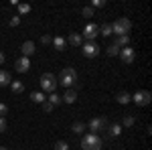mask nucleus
Instances as JSON below:
<instances>
[{"mask_svg":"<svg viewBox=\"0 0 152 150\" xmlns=\"http://www.w3.org/2000/svg\"><path fill=\"white\" fill-rule=\"evenodd\" d=\"M75 81H77V71L73 69V67H65V69L61 71L57 83H61V85H65L67 89H71V87L75 85Z\"/></svg>","mask_w":152,"mask_h":150,"instance_id":"nucleus-1","label":"nucleus"},{"mask_svg":"<svg viewBox=\"0 0 152 150\" xmlns=\"http://www.w3.org/2000/svg\"><path fill=\"white\" fill-rule=\"evenodd\" d=\"M104 140L99 138L97 134H85L81 140V148L83 150H102Z\"/></svg>","mask_w":152,"mask_h":150,"instance_id":"nucleus-2","label":"nucleus"},{"mask_svg":"<svg viewBox=\"0 0 152 150\" xmlns=\"http://www.w3.org/2000/svg\"><path fill=\"white\" fill-rule=\"evenodd\" d=\"M130 29H132V23H130L126 16H120L116 23L112 24V33H116L118 37H122V35H128L130 33Z\"/></svg>","mask_w":152,"mask_h":150,"instance_id":"nucleus-3","label":"nucleus"},{"mask_svg":"<svg viewBox=\"0 0 152 150\" xmlns=\"http://www.w3.org/2000/svg\"><path fill=\"white\" fill-rule=\"evenodd\" d=\"M39 83H41V87H43V91H55V89H57V77H55V75H53V73H43V75H41V81H39Z\"/></svg>","mask_w":152,"mask_h":150,"instance_id":"nucleus-4","label":"nucleus"},{"mask_svg":"<svg viewBox=\"0 0 152 150\" xmlns=\"http://www.w3.org/2000/svg\"><path fill=\"white\" fill-rule=\"evenodd\" d=\"M87 128L91 130L89 134H97V132H102V130H105V128H107V120H105V118H102V116H99V118H94V120L87 124Z\"/></svg>","mask_w":152,"mask_h":150,"instance_id":"nucleus-5","label":"nucleus"},{"mask_svg":"<svg viewBox=\"0 0 152 150\" xmlns=\"http://www.w3.org/2000/svg\"><path fill=\"white\" fill-rule=\"evenodd\" d=\"M132 100H134V104H138V105H148L152 102V95H150V91L140 89V91H136L132 95Z\"/></svg>","mask_w":152,"mask_h":150,"instance_id":"nucleus-6","label":"nucleus"},{"mask_svg":"<svg viewBox=\"0 0 152 150\" xmlns=\"http://www.w3.org/2000/svg\"><path fill=\"white\" fill-rule=\"evenodd\" d=\"M83 55L89 57V59L97 57V55H99V45H97L95 41H87V43L83 45Z\"/></svg>","mask_w":152,"mask_h":150,"instance_id":"nucleus-7","label":"nucleus"},{"mask_svg":"<svg viewBox=\"0 0 152 150\" xmlns=\"http://www.w3.org/2000/svg\"><path fill=\"white\" fill-rule=\"evenodd\" d=\"M120 59L130 65V63H134V59H136V51L132 49V47H124V49H120Z\"/></svg>","mask_w":152,"mask_h":150,"instance_id":"nucleus-8","label":"nucleus"},{"mask_svg":"<svg viewBox=\"0 0 152 150\" xmlns=\"http://www.w3.org/2000/svg\"><path fill=\"white\" fill-rule=\"evenodd\" d=\"M95 37H97V26L94 23H89L85 29H83V39H87V41H94Z\"/></svg>","mask_w":152,"mask_h":150,"instance_id":"nucleus-9","label":"nucleus"},{"mask_svg":"<svg viewBox=\"0 0 152 150\" xmlns=\"http://www.w3.org/2000/svg\"><path fill=\"white\" fill-rule=\"evenodd\" d=\"M14 69L18 71V73H26V71L31 69V61H28L26 57H20L16 63H14Z\"/></svg>","mask_w":152,"mask_h":150,"instance_id":"nucleus-10","label":"nucleus"},{"mask_svg":"<svg viewBox=\"0 0 152 150\" xmlns=\"http://www.w3.org/2000/svg\"><path fill=\"white\" fill-rule=\"evenodd\" d=\"M20 53H23V57L28 59L35 53V43H33V41H24L23 45H20Z\"/></svg>","mask_w":152,"mask_h":150,"instance_id":"nucleus-11","label":"nucleus"},{"mask_svg":"<svg viewBox=\"0 0 152 150\" xmlns=\"http://www.w3.org/2000/svg\"><path fill=\"white\" fill-rule=\"evenodd\" d=\"M105 132H107L110 138H118V136L122 134V126H120V124H112L110 128H105Z\"/></svg>","mask_w":152,"mask_h":150,"instance_id":"nucleus-12","label":"nucleus"},{"mask_svg":"<svg viewBox=\"0 0 152 150\" xmlns=\"http://www.w3.org/2000/svg\"><path fill=\"white\" fill-rule=\"evenodd\" d=\"M10 73L4 69H0V87H6V85H10Z\"/></svg>","mask_w":152,"mask_h":150,"instance_id":"nucleus-13","label":"nucleus"},{"mask_svg":"<svg viewBox=\"0 0 152 150\" xmlns=\"http://www.w3.org/2000/svg\"><path fill=\"white\" fill-rule=\"evenodd\" d=\"M114 45L120 47V49H124V47H130V37H128V35L116 37V43H114Z\"/></svg>","mask_w":152,"mask_h":150,"instance_id":"nucleus-14","label":"nucleus"},{"mask_svg":"<svg viewBox=\"0 0 152 150\" xmlns=\"http://www.w3.org/2000/svg\"><path fill=\"white\" fill-rule=\"evenodd\" d=\"M75 100H77L75 89H67V91H65V95H63V102H67V104H75Z\"/></svg>","mask_w":152,"mask_h":150,"instance_id":"nucleus-15","label":"nucleus"},{"mask_svg":"<svg viewBox=\"0 0 152 150\" xmlns=\"http://www.w3.org/2000/svg\"><path fill=\"white\" fill-rule=\"evenodd\" d=\"M31 100H33L35 104H43L47 97H45V93H43V91H33V93H31Z\"/></svg>","mask_w":152,"mask_h":150,"instance_id":"nucleus-16","label":"nucleus"},{"mask_svg":"<svg viewBox=\"0 0 152 150\" xmlns=\"http://www.w3.org/2000/svg\"><path fill=\"white\" fill-rule=\"evenodd\" d=\"M65 43H69V45L77 47V45H81V37H79V35H75V33H71V35L67 37V41H65Z\"/></svg>","mask_w":152,"mask_h":150,"instance_id":"nucleus-17","label":"nucleus"},{"mask_svg":"<svg viewBox=\"0 0 152 150\" xmlns=\"http://www.w3.org/2000/svg\"><path fill=\"white\" fill-rule=\"evenodd\" d=\"M10 89H12L14 93H23V91H24L23 81H10Z\"/></svg>","mask_w":152,"mask_h":150,"instance_id":"nucleus-18","label":"nucleus"},{"mask_svg":"<svg viewBox=\"0 0 152 150\" xmlns=\"http://www.w3.org/2000/svg\"><path fill=\"white\" fill-rule=\"evenodd\" d=\"M97 35H112V24H102V26H97Z\"/></svg>","mask_w":152,"mask_h":150,"instance_id":"nucleus-19","label":"nucleus"},{"mask_svg":"<svg viewBox=\"0 0 152 150\" xmlns=\"http://www.w3.org/2000/svg\"><path fill=\"white\" fill-rule=\"evenodd\" d=\"M53 45L57 47L59 51H63V49H65V45H67V43H65V39H63V37H55V39H53Z\"/></svg>","mask_w":152,"mask_h":150,"instance_id":"nucleus-20","label":"nucleus"},{"mask_svg":"<svg viewBox=\"0 0 152 150\" xmlns=\"http://www.w3.org/2000/svg\"><path fill=\"white\" fill-rule=\"evenodd\" d=\"M116 100H118V104H128L130 100H132V95H130V93H126V91H122Z\"/></svg>","mask_w":152,"mask_h":150,"instance_id":"nucleus-21","label":"nucleus"},{"mask_svg":"<svg viewBox=\"0 0 152 150\" xmlns=\"http://www.w3.org/2000/svg\"><path fill=\"white\" fill-rule=\"evenodd\" d=\"M28 12H31V4H26V2L18 4V16H23V14H28Z\"/></svg>","mask_w":152,"mask_h":150,"instance_id":"nucleus-22","label":"nucleus"},{"mask_svg":"<svg viewBox=\"0 0 152 150\" xmlns=\"http://www.w3.org/2000/svg\"><path fill=\"white\" fill-rule=\"evenodd\" d=\"M107 55H110V57H116V55H120V47L110 45V47H107Z\"/></svg>","mask_w":152,"mask_h":150,"instance_id":"nucleus-23","label":"nucleus"},{"mask_svg":"<svg viewBox=\"0 0 152 150\" xmlns=\"http://www.w3.org/2000/svg\"><path fill=\"white\" fill-rule=\"evenodd\" d=\"M49 104L51 105H57V104H61V97H59L57 93H51V95H49V100H47Z\"/></svg>","mask_w":152,"mask_h":150,"instance_id":"nucleus-24","label":"nucleus"},{"mask_svg":"<svg viewBox=\"0 0 152 150\" xmlns=\"http://www.w3.org/2000/svg\"><path fill=\"white\" fill-rule=\"evenodd\" d=\"M83 130H85V124H83V122H75V124H73V132H75V134H81Z\"/></svg>","mask_w":152,"mask_h":150,"instance_id":"nucleus-25","label":"nucleus"},{"mask_svg":"<svg viewBox=\"0 0 152 150\" xmlns=\"http://www.w3.org/2000/svg\"><path fill=\"white\" fill-rule=\"evenodd\" d=\"M55 150H69V144L65 140H59L57 144H55Z\"/></svg>","mask_w":152,"mask_h":150,"instance_id":"nucleus-26","label":"nucleus"},{"mask_svg":"<svg viewBox=\"0 0 152 150\" xmlns=\"http://www.w3.org/2000/svg\"><path fill=\"white\" fill-rule=\"evenodd\" d=\"M81 14L87 16V18H91V16H94V8H91V6H85V8L81 10Z\"/></svg>","mask_w":152,"mask_h":150,"instance_id":"nucleus-27","label":"nucleus"},{"mask_svg":"<svg viewBox=\"0 0 152 150\" xmlns=\"http://www.w3.org/2000/svg\"><path fill=\"white\" fill-rule=\"evenodd\" d=\"M6 114H8V105L0 104V118H6Z\"/></svg>","mask_w":152,"mask_h":150,"instance_id":"nucleus-28","label":"nucleus"},{"mask_svg":"<svg viewBox=\"0 0 152 150\" xmlns=\"http://www.w3.org/2000/svg\"><path fill=\"white\" fill-rule=\"evenodd\" d=\"M124 126H126V128L134 126V118H132V116H126V118H124Z\"/></svg>","mask_w":152,"mask_h":150,"instance_id":"nucleus-29","label":"nucleus"},{"mask_svg":"<svg viewBox=\"0 0 152 150\" xmlns=\"http://www.w3.org/2000/svg\"><path fill=\"white\" fill-rule=\"evenodd\" d=\"M18 24H20V16L16 14V16H12V18H10V26H18Z\"/></svg>","mask_w":152,"mask_h":150,"instance_id":"nucleus-30","label":"nucleus"},{"mask_svg":"<svg viewBox=\"0 0 152 150\" xmlns=\"http://www.w3.org/2000/svg\"><path fill=\"white\" fill-rule=\"evenodd\" d=\"M104 4H105L104 0H94V2H91V8H102Z\"/></svg>","mask_w":152,"mask_h":150,"instance_id":"nucleus-31","label":"nucleus"},{"mask_svg":"<svg viewBox=\"0 0 152 150\" xmlns=\"http://www.w3.org/2000/svg\"><path fill=\"white\" fill-rule=\"evenodd\" d=\"M53 108H55V105H51V104L47 102V100L43 102V110H45V112H53Z\"/></svg>","mask_w":152,"mask_h":150,"instance_id":"nucleus-32","label":"nucleus"},{"mask_svg":"<svg viewBox=\"0 0 152 150\" xmlns=\"http://www.w3.org/2000/svg\"><path fill=\"white\" fill-rule=\"evenodd\" d=\"M41 41H43L45 45H49V43H53V39H51L49 35H43V37H41Z\"/></svg>","mask_w":152,"mask_h":150,"instance_id":"nucleus-33","label":"nucleus"},{"mask_svg":"<svg viewBox=\"0 0 152 150\" xmlns=\"http://www.w3.org/2000/svg\"><path fill=\"white\" fill-rule=\"evenodd\" d=\"M6 130V118H0V132Z\"/></svg>","mask_w":152,"mask_h":150,"instance_id":"nucleus-34","label":"nucleus"},{"mask_svg":"<svg viewBox=\"0 0 152 150\" xmlns=\"http://www.w3.org/2000/svg\"><path fill=\"white\" fill-rule=\"evenodd\" d=\"M2 63H4V53L0 51V65H2Z\"/></svg>","mask_w":152,"mask_h":150,"instance_id":"nucleus-35","label":"nucleus"},{"mask_svg":"<svg viewBox=\"0 0 152 150\" xmlns=\"http://www.w3.org/2000/svg\"><path fill=\"white\" fill-rule=\"evenodd\" d=\"M0 150H8V148H6V146H0Z\"/></svg>","mask_w":152,"mask_h":150,"instance_id":"nucleus-36","label":"nucleus"}]
</instances>
